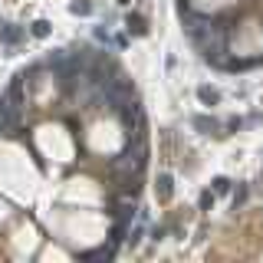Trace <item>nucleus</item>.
I'll return each mask as SVG.
<instances>
[{"mask_svg":"<svg viewBox=\"0 0 263 263\" xmlns=\"http://www.w3.org/2000/svg\"><path fill=\"white\" fill-rule=\"evenodd\" d=\"M194 129H201L204 135H227V132H220V122L210 115H194Z\"/></svg>","mask_w":263,"mask_h":263,"instance_id":"20e7f679","label":"nucleus"},{"mask_svg":"<svg viewBox=\"0 0 263 263\" xmlns=\"http://www.w3.org/2000/svg\"><path fill=\"white\" fill-rule=\"evenodd\" d=\"M112 214H119V220L125 224V227H129L132 217H135V204H122V208H119V210H112Z\"/></svg>","mask_w":263,"mask_h":263,"instance_id":"1a4fd4ad","label":"nucleus"},{"mask_svg":"<svg viewBox=\"0 0 263 263\" xmlns=\"http://www.w3.org/2000/svg\"><path fill=\"white\" fill-rule=\"evenodd\" d=\"M197 99H201L204 105H217L220 92H217V89H210V86H197Z\"/></svg>","mask_w":263,"mask_h":263,"instance_id":"423d86ee","label":"nucleus"},{"mask_svg":"<svg viewBox=\"0 0 263 263\" xmlns=\"http://www.w3.org/2000/svg\"><path fill=\"white\" fill-rule=\"evenodd\" d=\"M125 26H129V33H135V36H148V20H145L142 13H129V17H125Z\"/></svg>","mask_w":263,"mask_h":263,"instance_id":"39448f33","label":"nucleus"},{"mask_svg":"<svg viewBox=\"0 0 263 263\" xmlns=\"http://www.w3.org/2000/svg\"><path fill=\"white\" fill-rule=\"evenodd\" d=\"M109 240L115 243V247H119V243L125 240V224H122V220H119V224H115V227H112V234H109Z\"/></svg>","mask_w":263,"mask_h":263,"instance_id":"9d476101","label":"nucleus"},{"mask_svg":"<svg viewBox=\"0 0 263 263\" xmlns=\"http://www.w3.org/2000/svg\"><path fill=\"white\" fill-rule=\"evenodd\" d=\"M243 201H247V184H240V187H237V194H234V201H230V204H234V210L240 208Z\"/></svg>","mask_w":263,"mask_h":263,"instance_id":"f8f14e48","label":"nucleus"},{"mask_svg":"<svg viewBox=\"0 0 263 263\" xmlns=\"http://www.w3.org/2000/svg\"><path fill=\"white\" fill-rule=\"evenodd\" d=\"M240 129H243L240 119H230V122H227V132H240Z\"/></svg>","mask_w":263,"mask_h":263,"instance_id":"4468645a","label":"nucleus"},{"mask_svg":"<svg viewBox=\"0 0 263 263\" xmlns=\"http://www.w3.org/2000/svg\"><path fill=\"white\" fill-rule=\"evenodd\" d=\"M69 13H76V17H89V13H92V3H89V0H73V3H69Z\"/></svg>","mask_w":263,"mask_h":263,"instance_id":"0eeeda50","label":"nucleus"},{"mask_svg":"<svg viewBox=\"0 0 263 263\" xmlns=\"http://www.w3.org/2000/svg\"><path fill=\"white\" fill-rule=\"evenodd\" d=\"M20 40H23V30L17 26V23H0V43L17 46Z\"/></svg>","mask_w":263,"mask_h":263,"instance_id":"f03ea898","label":"nucleus"},{"mask_svg":"<svg viewBox=\"0 0 263 263\" xmlns=\"http://www.w3.org/2000/svg\"><path fill=\"white\" fill-rule=\"evenodd\" d=\"M30 33L36 36V40H46V36H50V20H36L30 26Z\"/></svg>","mask_w":263,"mask_h":263,"instance_id":"6e6552de","label":"nucleus"},{"mask_svg":"<svg viewBox=\"0 0 263 263\" xmlns=\"http://www.w3.org/2000/svg\"><path fill=\"white\" fill-rule=\"evenodd\" d=\"M119 3H122V7H125V3H132V0H119Z\"/></svg>","mask_w":263,"mask_h":263,"instance_id":"2eb2a0df","label":"nucleus"},{"mask_svg":"<svg viewBox=\"0 0 263 263\" xmlns=\"http://www.w3.org/2000/svg\"><path fill=\"white\" fill-rule=\"evenodd\" d=\"M197 204H201V210H210V208H214V194H210V191H204Z\"/></svg>","mask_w":263,"mask_h":263,"instance_id":"ddd939ff","label":"nucleus"},{"mask_svg":"<svg viewBox=\"0 0 263 263\" xmlns=\"http://www.w3.org/2000/svg\"><path fill=\"white\" fill-rule=\"evenodd\" d=\"M17 115H20V105L10 96H0V132L17 129Z\"/></svg>","mask_w":263,"mask_h":263,"instance_id":"f257e3e1","label":"nucleus"},{"mask_svg":"<svg viewBox=\"0 0 263 263\" xmlns=\"http://www.w3.org/2000/svg\"><path fill=\"white\" fill-rule=\"evenodd\" d=\"M227 191H230V178H224V175L214 178V194H227Z\"/></svg>","mask_w":263,"mask_h":263,"instance_id":"9b49d317","label":"nucleus"},{"mask_svg":"<svg viewBox=\"0 0 263 263\" xmlns=\"http://www.w3.org/2000/svg\"><path fill=\"white\" fill-rule=\"evenodd\" d=\"M155 194H158V201H171V194H175V178L171 175H158V184H155Z\"/></svg>","mask_w":263,"mask_h":263,"instance_id":"7ed1b4c3","label":"nucleus"}]
</instances>
